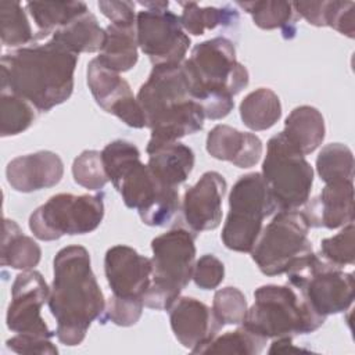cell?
<instances>
[{
    "mask_svg": "<svg viewBox=\"0 0 355 355\" xmlns=\"http://www.w3.org/2000/svg\"><path fill=\"white\" fill-rule=\"evenodd\" d=\"M168 311L175 337L194 354L223 327L209 306L191 297H179Z\"/></svg>",
    "mask_w": 355,
    "mask_h": 355,
    "instance_id": "18",
    "label": "cell"
},
{
    "mask_svg": "<svg viewBox=\"0 0 355 355\" xmlns=\"http://www.w3.org/2000/svg\"><path fill=\"white\" fill-rule=\"evenodd\" d=\"M245 295L237 287H225L215 293L212 311L222 326L240 324L247 313Z\"/></svg>",
    "mask_w": 355,
    "mask_h": 355,
    "instance_id": "37",
    "label": "cell"
},
{
    "mask_svg": "<svg viewBox=\"0 0 355 355\" xmlns=\"http://www.w3.org/2000/svg\"><path fill=\"white\" fill-rule=\"evenodd\" d=\"M72 176L75 183L87 190L103 189L108 182V176L104 169L101 153L97 150L82 151L73 159Z\"/></svg>",
    "mask_w": 355,
    "mask_h": 355,
    "instance_id": "35",
    "label": "cell"
},
{
    "mask_svg": "<svg viewBox=\"0 0 355 355\" xmlns=\"http://www.w3.org/2000/svg\"><path fill=\"white\" fill-rule=\"evenodd\" d=\"M309 225L298 209L279 211L261 230L251 257L266 276L286 273L300 258L312 252L308 239Z\"/></svg>",
    "mask_w": 355,
    "mask_h": 355,
    "instance_id": "12",
    "label": "cell"
},
{
    "mask_svg": "<svg viewBox=\"0 0 355 355\" xmlns=\"http://www.w3.org/2000/svg\"><path fill=\"white\" fill-rule=\"evenodd\" d=\"M240 8L247 11L254 24L261 29H282L284 39H291L295 35L294 8L288 1H237Z\"/></svg>",
    "mask_w": 355,
    "mask_h": 355,
    "instance_id": "29",
    "label": "cell"
},
{
    "mask_svg": "<svg viewBox=\"0 0 355 355\" xmlns=\"http://www.w3.org/2000/svg\"><path fill=\"white\" fill-rule=\"evenodd\" d=\"M146 151L148 154V169L166 187L178 189L193 171L194 153L179 141L161 144Z\"/></svg>",
    "mask_w": 355,
    "mask_h": 355,
    "instance_id": "22",
    "label": "cell"
},
{
    "mask_svg": "<svg viewBox=\"0 0 355 355\" xmlns=\"http://www.w3.org/2000/svg\"><path fill=\"white\" fill-rule=\"evenodd\" d=\"M137 47L136 25L110 24L97 60L114 72H126L137 62Z\"/></svg>",
    "mask_w": 355,
    "mask_h": 355,
    "instance_id": "24",
    "label": "cell"
},
{
    "mask_svg": "<svg viewBox=\"0 0 355 355\" xmlns=\"http://www.w3.org/2000/svg\"><path fill=\"white\" fill-rule=\"evenodd\" d=\"M354 234H355V227H354V222H351L345 225L344 229L337 234L323 239L320 241L322 258L337 268L352 265L355 261Z\"/></svg>",
    "mask_w": 355,
    "mask_h": 355,
    "instance_id": "36",
    "label": "cell"
},
{
    "mask_svg": "<svg viewBox=\"0 0 355 355\" xmlns=\"http://www.w3.org/2000/svg\"><path fill=\"white\" fill-rule=\"evenodd\" d=\"M136 98L151 130L146 150L178 141L204 126L205 114L190 94L183 62L154 65Z\"/></svg>",
    "mask_w": 355,
    "mask_h": 355,
    "instance_id": "3",
    "label": "cell"
},
{
    "mask_svg": "<svg viewBox=\"0 0 355 355\" xmlns=\"http://www.w3.org/2000/svg\"><path fill=\"white\" fill-rule=\"evenodd\" d=\"M50 288L40 272L28 269L15 276L11 287V301L7 309V327L22 334H35L46 338L55 336L40 315L49 301Z\"/></svg>",
    "mask_w": 355,
    "mask_h": 355,
    "instance_id": "14",
    "label": "cell"
},
{
    "mask_svg": "<svg viewBox=\"0 0 355 355\" xmlns=\"http://www.w3.org/2000/svg\"><path fill=\"white\" fill-rule=\"evenodd\" d=\"M87 86L105 112L118 116L130 128L146 126V116L129 83L118 72L105 68L97 57L87 65Z\"/></svg>",
    "mask_w": 355,
    "mask_h": 355,
    "instance_id": "15",
    "label": "cell"
},
{
    "mask_svg": "<svg viewBox=\"0 0 355 355\" xmlns=\"http://www.w3.org/2000/svg\"><path fill=\"white\" fill-rule=\"evenodd\" d=\"M101 158L108 180L128 208L136 209L144 225L166 226L176 218L180 201L179 190L161 184L140 161L139 148L126 140L108 143Z\"/></svg>",
    "mask_w": 355,
    "mask_h": 355,
    "instance_id": "4",
    "label": "cell"
},
{
    "mask_svg": "<svg viewBox=\"0 0 355 355\" xmlns=\"http://www.w3.org/2000/svg\"><path fill=\"white\" fill-rule=\"evenodd\" d=\"M355 4L352 1H326L324 26L354 39L355 37Z\"/></svg>",
    "mask_w": 355,
    "mask_h": 355,
    "instance_id": "39",
    "label": "cell"
},
{
    "mask_svg": "<svg viewBox=\"0 0 355 355\" xmlns=\"http://www.w3.org/2000/svg\"><path fill=\"white\" fill-rule=\"evenodd\" d=\"M104 194L60 193L50 197L29 216V229L43 241L65 234H86L96 230L104 218Z\"/></svg>",
    "mask_w": 355,
    "mask_h": 355,
    "instance_id": "11",
    "label": "cell"
},
{
    "mask_svg": "<svg viewBox=\"0 0 355 355\" xmlns=\"http://www.w3.org/2000/svg\"><path fill=\"white\" fill-rule=\"evenodd\" d=\"M261 175L276 211H294L309 200L313 169L282 132L266 144Z\"/></svg>",
    "mask_w": 355,
    "mask_h": 355,
    "instance_id": "8",
    "label": "cell"
},
{
    "mask_svg": "<svg viewBox=\"0 0 355 355\" xmlns=\"http://www.w3.org/2000/svg\"><path fill=\"white\" fill-rule=\"evenodd\" d=\"M254 298L241 323L266 340L308 334L326 320L288 286H261L255 290Z\"/></svg>",
    "mask_w": 355,
    "mask_h": 355,
    "instance_id": "6",
    "label": "cell"
},
{
    "mask_svg": "<svg viewBox=\"0 0 355 355\" xmlns=\"http://www.w3.org/2000/svg\"><path fill=\"white\" fill-rule=\"evenodd\" d=\"M291 4L294 11L306 19L308 24L315 26H324L326 1H295Z\"/></svg>",
    "mask_w": 355,
    "mask_h": 355,
    "instance_id": "43",
    "label": "cell"
},
{
    "mask_svg": "<svg viewBox=\"0 0 355 355\" xmlns=\"http://www.w3.org/2000/svg\"><path fill=\"white\" fill-rule=\"evenodd\" d=\"M225 277V266L219 258L212 254L202 255L194 265L193 280L202 290L216 288Z\"/></svg>",
    "mask_w": 355,
    "mask_h": 355,
    "instance_id": "40",
    "label": "cell"
},
{
    "mask_svg": "<svg viewBox=\"0 0 355 355\" xmlns=\"http://www.w3.org/2000/svg\"><path fill=\"white\" fill-rule=\"evenodd\" d=\"M100 11L111 21V24L116 25H136V14H135V3L132 1H98L97 3Z\"/></svg>",
    "mask_w": 355,
    "mask_h": 355,
    "instance_id": "42",
    "label": "cell"
},
{
    "mask_svg": "<svg viewBox=\"0 0 355 355\" xmlns=\"http://www.w3.org/2000/svg\"><path fill=\"white\" fill-rule=\"evenodd\" d=\"M42 257L39 244L29 236H25L21 227L11 219H4L0 250V262L3 266L28 270L35 268Z\"/></svg>",
    "mask_w": 355,
    "mask_h": 355,
    "instance_id": "26",
    "label": "cell"
},
{
    "mask_svg": "<svg viewBox=\"0 0 355 355\" xmlns=\"http://www.w3.org/2000/svg\"><path fill=\"white\" fill-rule=\"evenodd\" d=\"M280 116V98L270 89L259 87L248 93L240 103V118L251 130H266L272 128Z\"/></svg>",
    "mask_w": 355,
    "mask_h": 355,
    "instance_id": "28",
    "label": "cell"
},
{
    "mask_svg": "<svg viewBox=\"0 0 355 355\" xmlns=\"http://www.w3.org/2000/svg\"><path fill=\"white\" fill-rule=\"evenodd\" d=\"M288 283L295 287L308 305L319 315L345 312L354 302L355 280L313 252L295 261L286 272Z\"/></svg>",
    "mask_w": 355,
    "mask_h": 355,
    "instance_id": "9",
    "label": "cell"
},
{
    "mask_svg": "<svg viewBox=\"0 0 355 355\" xmlns=\"http://www.w3.org/2000/svg\"><path fill=\"white\" fill-rule=\"evenodd\" d=\"M136 36L140 50L154 65L179 64L190 47L180 17L168 8L141 10L136 15Z\"/></svg>",
    "mask_w": 355,
    "mask_h": 355,
    "instance_id": "13",
    "label": "cell"
},
{
    "mask_svg": "<svg viewBox=\"0 0 355 355\" xmlns=\"http://www.w3.org/2000/svg\"><path fill=\"white\" fill-rule=\"evenodd\" d=\"M64 164L53 151H37L11 159L6 168L8 184L21 193L49 189L60 183Z\"/></svg>",
    "mask_w": 355,
    "mask_h": 355,
    "instance_id": "19",
    "label": "cell"
},
{
    "mask_svg": "<svg viewBox=\"0 0 355 355\" xmlns=\"http://www.w3.org/2000/svg\"><path fill=\"white\" fill-rule=\"evenodd\" d=\"M207 151L211 157L229 161L237 168H251L261 159L262 141L254 133L216 125L207 136Z\"/></svg>",
    "mask_w": 355,
    "mask_h": 355,
    "instance_id": "21",
    "label": "cell"
},
{
    "mask_svg": "<svg viewBox=\"0 0 355 355\" xmlns=\"http://www.w3.org/2000/svg\"><path fill=\"white\" fill-rule=\"evenodd\" d=\"M275 211L262 175L252 172L240 176L229 194V214L220 234L225 247L237 252H251L263 219Z\"/></svg>",
    "mask_w": 355,
    "mask_h": 355,
    "instance_id": "10",
    "label": "cell"
},
{
    "mask_svg": "<svg viewBox=\"0 0 355 355\" xmlns=\"http://www.w3.org/2000/svg\"><path fill=\"white\" fill-rule=\"evenodd\" d=\"M316 171L326 184L354 182V154L351 148L341 143L324 146L316 158Z\"/></svg>",
    "mask_w": 355,
    "mask_h": 355,
    "instance_id": "31",
    "label": "cell"
},
{
    "mask_svg": "<svg viewBox=\"0 0 355 355\" xmlns=\"http://www.w3.org/2000/svg\"><path fill=\"white\" fill-rule=\"evenodd\" d=\"M26 8L39 29L35 39L53 35L58 28L89 11L83 1H28Z\"/></svg>",
    "mask_w": 355,
    "mask_h": 355,
    "instance_id": "27",
    "label": "cell"
},
{
    "mask_svg": "<svg viewBox=\"0 0 355 355\" xmlns=\"http://www.w3.org/2000/svg\"><path fill=\"white\" fill-rule=\"evenodd\" d=\"M183 12L180 15L182 26L186 32L200 36L207 29L216 26H229L239 21V12L230 6L225 7H200L194 1H180Z\"/></svg>",
    "mask_w": 355,
    "mask_h": 355,
    "instance_id": "30",
    "label": "cell"
},
{
    "mask_svg": "<svg viewBox=\"0 0 355 355\" xmlns=\"http://www.w3.org/2000/svg\"><path fill=\"white\" fill-rule=\"evenodd\" d=\"M51 39L78 55L79 53H96L100 51L104 44L105 29H103L97 18L87 11L58 28L51 35Z\"/></svg>",
    "mask_w": 355,
    "mask_h": 355,
    "instance_id": "25",
    "label": "cell"
},
{
    "mask_svg": "<svg viewBox=\"0 0 355 355\" xmlns=\"http://www.w3.org/2000/svg\"><path fill=\"white\" fill-rule=\"evenodd\" d=\"M183 68L191 97L209 119L229 115L233 97L248 85L247 68L237 61L233 43L222 36L194 46Z\"/></svg>",
    "mask_w": 355,
    "mask_h": 355,
    "instance_id": "5",
    "label": "cell"
},
{
    "mask_svg": "<svg viewBox=\"0 0 355 355\" xmlns=\"http://www.w3.org/2000/svg\"><path fill=\"white\" fill-rule=\"evenodd\" d=\"M287 351H302V348H295L293 345V337H280L269 348V354L287 352Z\"/></svg>",
    "mask_w": 355,
    "mask_h": 355,
    "instance_id": "44",
    "label": "cell"
},
{
    "mask_svg": "<svg viewBox=\"0 0 355 355\" xmlns=\"http://www.w3.org/2000/svg\"><path fill=\"white\" fill-rule=\"evenodd\" d=\"M143 306V300H125L111 295L105 304V309L100 320L101 323H105V320H111L114 324L129 327L139 322Z\"/></svg>",
    "mask_w": 355,
    "mask_h": 355,
    "instance_id": "38",
    "label": "cell"
},
{
    "mask_svg": "<svg viewBox=\"0 0 355 355\" xmlns=\"http://www.w3.org/2000/svg\"><path fill=\"white\" fill-rule=\"evenodd\" d=\"M301 211L309 227L337 229L354 222V182L327 183Z\"/></svg>",
    "mask_w": 355,
    "mask_h": 355,
    "instance_id": "20",
    "label": "cell"
},
{
    "mask_svg": "<svg viewBox=\"0 0 355 355\" xmlns=\"http://www.w3.org/2000/svg\"><path fill=\"white\" fill-rule=\"evenodd\" d=\"M0 36L7 47H24L35 40L31 24L18 1L0 3Z\"/></svg>",
    "mask_w": 355,
    "mask_h": 355,
    "instance_id": "32",
    "label": "cell"
},
{
    "mask_svg": "<svg viewBox=\"0 0 355 355\" xmlns=\"http://www.w3.org/2000/svg\"><path fill=\"white\" fill-rule=\"evenodd\" d=\"M54 279L49 308L55 318L60 343L79 345L93 320L101 319L105 301L92 270L89 251L82 245L61 248L54 257Z\"/></svg>",
    "mask_w": 355,
    "mask_h": 355,
    "instance_id": "2",
    "label": "cell"
},
{
    "mask_svg": "<svg viewBox=\"0 0 355 355\" xmlns=\"http://www.w3.org/2000/svg\"><path fill=\"white\" fill-rule=\"evenodd\" d=\"M78 54L53 39L31 43L0 60L1 92L17 94L39 111L65 103L73 92Z\"/></svg>",
    "mask_w": 355,
    "mask_h": 355,
    "instance_id": "1",
    "label": "cell"
},
{
    "mask_svg": "<svg viewBox=\"0 0 355 355\" xmlns=\"http://www.w3.org/2000/svg\"><path fill=\"white\" fill-rule=\"evenodd\" d=\"M225 178L209 171L202 173L200 180L189 187L183 197V215L193 232L214 230L222 219V200L226 193Z\"/></svg>",
    "mask_w": 355,
    "mask_h": 355,
    "instance_id": "17",
    "label": "cell"
},
{
    "mask_svg": "<svg viewBox=\"0 0 355 355\" xmlns=\"http://www.w3.org/2000/svg\"><path fill=\"white\" fill-rule=\"evenodd\" d=\"M35 107L25 98L1 92L0 96V135L15 136L26 130L35 121Z\"/></svg>",
    "mask_w": 355,
    "mask_h": 355,
    "instance_id": "34",
    "label": "cell"
},
{
    "mask_svg": "<svg viewBox=\"0 0 355 355\" xmlns=\"http://www.w3.org/2000/svg\"><path fill=\"white\" fill-rule=\"evenodd\" d=\"M7 347L17 354H39V355H57V347L50 341V338L35 336V334H22L7 340Z\"/></svg>",
    "mask_w": 355,
    "mask_h": 355,
    "instance_id": "41",
    "label": "cell"
},
{
    "mask_svg": "<svg viewBox=\"0 0 355 355\" xmlns=\"http://www.w3.org/2000/svg\"><path fill=\"white\" fill-rule=\"evenodd\" d=\"M266 344V338L257 336L244 326L234 331H227L219 337H214L209 343L196 351V354H240L257 355Z\"/></svg>",
    "mask_w": 355,
    "mask_h": 355,
    "instance_id": "33",
    "label": "cell"
},
{
    "mask_svg": "<svg viewBox=\"0 0 355 355\" xmlns=\"http://www.w3.org/2000/svg\"><path fill=\"white\" fill-rule=\"evenodd\" d=\"M194 234L172 229L151 241V283L143 297L147 308L168 311L193 279L196 265Z\"/></svg>",
    "mask_w": 355,
    "mask_h": 355,
    "instance_id": "7",
    "label": "cell"
},
{
    "mask_svg": "<svg viewBox=\"0 0 355 355\" xmlns=\"http://www.w3.org/2000/svg\"><path fill=\"white\" fill-rule=\"evenodd\" d=\"M282 133L302 155L311 154L324 139L326 126L323 115L318 108L311 105L297 107L286 118Z\"/></svg>",
    "mask_w": 355,
    "mask_h": 355,
    "instance_id": "23",
    "label": "cell"
},
{
    "mask_svg": "<svg viewBox=\"0 0 355 355\" xmlns=\"http://www.w3.org/2000/svg\"><path fill=\"white\" fill-rule=\"evenodd\" d=\"M104 272L112 295L125 300H143L151 283V259L129 245H114L104 257Z\"/></svg>",
    "mask_w": 355,
    "mask_h": 355,
    "instance_id": "16",
    "label": "cell"
}]
</instances>
